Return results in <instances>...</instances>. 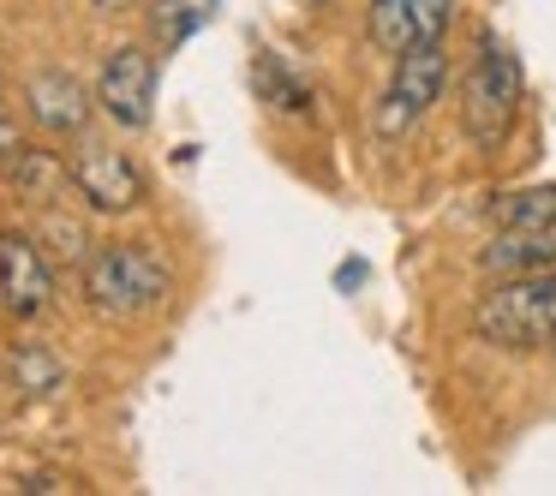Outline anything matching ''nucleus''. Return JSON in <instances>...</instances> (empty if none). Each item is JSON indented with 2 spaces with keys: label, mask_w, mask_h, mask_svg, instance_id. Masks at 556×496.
Masks as SVG:
<instances>
[{
  "label": "nucleus",
  "mask_w": 556,
  "mask_h": 496,
  "mask_svg": "<svg viewBox=\"0 0 556 496\" xmlns=\"http://www.w3.org/2000/svg\"><path fill=\"white\" fill-rule=\"evenodd\" d=\"M479 341L491 347H556V264L527 276H496L472 317Z\"/></svg>",
  "instance_id": "1"
},
{
  "label": "nucleus",
  "mask_w": 556,
  "mask_h": 496,
  "mask_svg": "<svg viewBox=\"0 0 556 496\" xmlns=\"http://www.w3.org/2000/svg\"><path fill=\"white\" fill-rule=\"evenodd\" d=\"M90 90L78 85L73 73H37L25 85V109H30V120L42 126V132H54V138H78L85 132V120H90Z\"/></svg>",
  "instance_id": "8"
},
{
  "label": "nucleus",
  "mask_w": 556,
  "mask_h": 496,
  "mask_svg": "<svg viewBox=\"0 0 556 496\" xmlns=\"http://www.w3.org/2000/svg\"><path fill=\"white\" fill-rule=\"evenodd\" d=\"M97 109L126 132H144L156 114V61L144 49H114L97 78Z\"/></svg>",
  "instance_id": "5"
},
{
  "label": "nucleus",
  "mask_w": 556,
  "mask_h": 496,
  "mask_svg": "<svg viewBox=\"0 0 556 496\" xmlns=\"http://www.w3.org/2000/svg\"><path fill=\"white\" fill-rule=\"evenodd\" d=\"M257 90H264L276 109H288V114H305V109H312V90H305L300 78H293L288 66L276 61V54H269V61H257Z\"/></svg>",
  "instance_id": "15"
},
{
  "label": "nucleus",
  "mask_w": 556,
  "mask_h": 496,
  "mask_svg": "<svg viewBox=\"0 0 556 496\" xmlns=\"http://www.w3.org/2000/svg\"><path fill=\"white\" fill-rule=\"evenodd\" d=\"M556 264V228H496V240L484 245V269L491 276H527V269Z\"/></svg>",
  "instance_id": "9"
},
{
  "label": "nucleus",
  "mask_w": 556,
  "mask_h": 496,
  "mask_svg": "<svg viewBox=\"0 0 556 496\" xmlns=\"http://www.w3.org/2000/svg\"><path fill=\"white\" fill-rule=\"evenodd\" d=\"M18 491H25V496H61V491H73V484L54 479V472H37V479H25Z\"/></svg>",
  "instance_id": "19"
},
{
  "label": "nucleus",
  "mask_w": 556,
  "mask_h": 496,
  "mask_svg": "<svg viewBox=\"0 0 556 496\" xmlns=\"http://www.w3.org/2000/svg\"><path fill=\"white\" fill-rule=\"evenodd\" d=\"M515 114H520V61L496 30H484L479 54H472V73H467V132H472V144L496 150L515 132Z\"/></svg>",
  "instance_id": "3"
},
{
  "label": "nucleus",
  "mask_w": 556,
  "mask_h": 496,
  "mask_svg": "<svg viewBox=\"0 0 556 496\" xmlns=\"http://www.w3.org/2000/svg\"><path fill=\"white\" fill-rule=\"evenodd\" d=\"M413 13V37L419 42H443L448 25H455V0H407Z\"/></svg>",
  "instance_id": "16"
},
{
  "label": "nucleus",
  "mask_w": 556,
  "mask_h": 496,
  "mask_svg": "<svg viewBox=\"0 0 556 496\" xmlns=\"http://www.w3.org/2000/svg\"><path fill=\"white\" fill-rule=\"evenodd\" d=\"M210 13H216V0H156V37H162V49H180L192 30L210 25Z\"/></svg>",
  "instance_id": "13"
},
{
  "label": "nucleus",
  "mask_w": 556,
  "mask_h": 496,
  "mask_svg": "<svg viewBox=\"0 0 556 496\" xmlns=\"http://www.w3.org/2000/svg\"><path fill=\"white\" fill-rule=\"evenodd\" d=\"M73 192L85 198L90 209H132L144 204V174L126 150H102L90 144L85 156L73 162Z\"/></svg>",
  "instance_id": "7"
},
{
  "label": "nucleus",
  "mask_w": 556,
  "mask_h": 496,
  "mask_svg": "<svg viewBox=\"0 0 556 496\" xmlns=\"http://www.w3.org/2000/svg\"><path fill=\"white\" fill-rule=\"evenodd\" d=\"M42 240H49V252H54V257H66V264L90 257L85 228H78V221H66V216H49V221H42Z\"/></svg>",
  "instance_id": "17"
},
{
  "label": "nucleus",
  "mask_w": 556,
  "mask_h": 496,
  "mask_svg": "<svg viewBox=\"0 0 556 496\" xmlns=\"http://www.w3.org/2000/svg\"><path fill=\"white\" fill-rule=\"evenodd\" d=\"M365 30H371V42L383 54H401L413 49V13H407V0H371V13H365Z\"/></svg>",
  "instance_id": "14"
},
{
  "label": "nucleus",
  "mask_w": 556,
  "mask_h": 496,
  "mask_svg": "<svg viewBox=\"0 0 556 496\" xmlns=\"http://www.w3.org/2000/svg\"><path fill=\"white\" fill-rule=\"evenodd\" d=\"M7 180H13V192L25 198V204H54V198L73 186V168H66L61 156H49V150H18Z\"/></svg>",
  "instance_id": "10"
},
{
  "label": "nucleus",
  "mask_w": 556,
  "mask_h": 496,
  "mask_svg": "<svg viewBox=\"0 0 556 496\" xmlns=\"http://www.w3.org/2000/svg\"><path fill=\"white\" fill-rule=\"evenodd\" d=\"M7 371H13V383L25 389V395H54V389L66 383V365L54 359L49 347H37V341H25V347H13V359H7Z\"/></svg>",
  "instance_id": "12"
},
{
  "label": "nucleus",
  "mask_w": 556,
  "mask_h": 496,
  "mask_svg": "<svg viewBox=\"0 0 556 496\" xmlns=\"http://www.w3.org/2000/svg\"><path fill=\"white\" fill-rule=\"evenodd\" d=\"M85 300L97 317H138L168 300V264L150 245H102L85 257Z\"/></svg>",
  "instance_id": "2"
},
{
  "label": "nucleus",
  "mask_w": 556,
  "mask_h": 496,
  "mask_svg": "<svg viewBox=\"0 0 556 496\" xmlns=\"http://www.w3.org/2000/svg\"><path fill=\"white\" fill-rule=\"evenodd\" d=\"M496 228H556V186H527V192H503L491 204Z\"/></svg>",
  "instance_id": "11"
},
{
  "label": "nucleus",
  "mask_w": 556,
  "mask_h": 496,
  "mask_svg": "<svg viewBox=\"0 0 556 496\" xmlns=\"http://www.w3.org/2000/svg\"><path fill=\"white\" fill-rule=\"evenodd\" d=\"M54 300L49 257L30 233H0V305L13 317H42Z\"/></svg>",
  "instance_id": "6"
},
{
  "label": "nucleus",
  "mask_w": 556,
  "mask_h": 496,
  "mask_svg": "<svg viewBox=\"0 0 556 496\" xmlns=\"http://www.w3.org/2000/svg\"><path fill=\"white\" fill-rule=\"evenodd\" d=\"M25 150V138H18V126L13 120H0V174L13 168V156Z\"/></svg>",
  "instance_id": "18"
},
{
  "label": "nucleus",
  "mask_w": 556,
  "mask_h": 496,
  "mask_svg": "<svg viewBox=\"0 0 556 496\" xmlns=\"http://www.w3.org/2000/svg\"><path fill=\"white\" fill-rule=\"evenodd\" d=\"M448 85V49L443 42H413L395 54V78H389L383 102H377V132L383 138H407L425 114L443 102Z\"/></svg>",
  "instance_id": "4"
}]
</instances>
